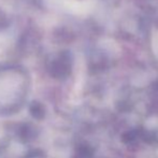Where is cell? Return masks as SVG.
Segmentation results:
<instances>
[{
  "instance_id": "6da1fadb",
  "label": "cell",
  "mask_w": 158,
  "mask_h": 158,
  "mask_svg": "<svg viewBox=\"0 0 158 158\" xmlns=\"http://www.w3.org/2000/svg\"><path fill=\"white\" fill-rule=\"evenodd\" d=\"M27 93L26 75L19 70L0 72V112L16 110Z\"/></svg>"
}]
</instances>
